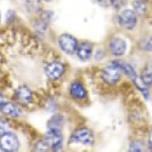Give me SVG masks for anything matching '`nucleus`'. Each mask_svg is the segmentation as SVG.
<instances>
[{
	"label": "nucleus",
	"instance_id": "f257e3e1",
	"mask_svg": "<svg viewBox=\"0 0 152 152\" xmlns=\"http://www.w3.org/2000/svg\"><path fill=\"white\" fill-rule=\"evenodd\" d=\"M94 142V134L88 128H79L74 130L69 137V144H82L85 146H90Z\"/></svg>",
	"mask_w": 152,
	"mask_h": 152
},
{
	"label": "nucleus",
	"instance_id": "f03ea898",
	"mask_svg": "<svg viewBox=\"0 0 152 152\" xmlns=\"http://www.w3.org/2000/svg\"><path fill=\"white\" fill-rule=\"evenodd\" d=\"M20 147L18 137L10 132L1 134L0 136V150L5 152H15Z\"/></svg>",
	"mask_w": 152,
	"mask_h": 152
},
{
	"label": "nucleus",
	"instance_id": "7ed1b4c3",
	"mask_svg": "<svg viewBox=\"0 0 152 152\" xmlns=\"http://www.w3.org/2000/svg\"><path fill=\"white\" fill-rule=\"evenodd\" d=\"M44 71H45V74L48 75L49 79L56 80V79H60L63 75V73L66 71V67L60 61H51L45 65Z\"/></svg>",
	"mask_w": 152,
	"mask_h": 152
},
{
	"label": "nucleus",
	"instance_id": "20e7f679",
	"mask_svg": "<svg viewBox=\"0 0 152 152\" xmlns=\"http://www.w3.org/2000/svg\"><path fill=\"white\" fill-rule=\"evenodd\" d=\"M58 45H60L62 51H65L68 55H73L74 53H77V49H78L77 39H75L74 37H72L71 34H67V33L60 35Z\"/></svg>",
	"mask_w": 152,
	"mask_h": 152
},
{
	"label": "nucleus",
	"instance_id": "39448f33",
	"mask_svg": "<svg viewBox=\"0 0 152 152\" xmlns=\"http://www.w3.org/2000/svg\"><path fill=\"white\" fill-rule=\"evenodd\" d=\"M101 75H102V79L107 84H116L121 79V68L113 62L112 65H110L102 69Z\"/></svg>",
	"mask_w": 152,
	"mask_h": 152
},
{
	"label": "nucleus",
	"instance_id": "423d86ee",
	"mask_svg": "<svg viewBox=\"0 0 152 152\" xmlns=\"http://www.w3.org/2000/svg\"><path fill=\"white\" fill-rule=\"evenodd\" d=\"M44 142L49 148L57 150L62 145V134L61 129H49L45 134Z\"/></svg>",
	"mask_w": 152,
	"mask_h": 152
},
{
	"label": "nucleus",
	"instance_id": "0eeeda50",
	"mask_svg": "<svg viewBox=\"0 0 152 152\" xmlns=\"http://www.w3.org/2000/svg\"><path fill=\"white\" fill-rule=\"evenodd\" d=\"M118 22L121 24V27H123L125 29H133L136 26L137 18H136V15L133 10H124L118 16Z\"/></svg>",
	"mask_w": 152,
	"mask_h": 152
},
{
	"label": "nucleus",
	"instance_id": "6e6552de",
	"mask_svg": "<svg viewBox=\"0 0 152 152\" xmlns=\"http://www.w3.org/2000/svg\"><path fill=\"white\" fill-rule=\"evenodd\" d=\"M108 50L112 55L115 56H122L125 50H126V43L125 40L121 39V38H112L108 43Z\"/></svg>",
	"mask_w": 152,
	"mask_h": 152
},
{
	"label": "nucleus",
	"instance_id": "1a4fd4ad",
	"mask_svg": "<svg viewBox=\"0 0 152 152\" xmlns=\"http://www.w3.org/2000/svg\"><path fill=\"white\" fill-rule=\"evenodd\" d=\"M15 99L18 101V102H21L23 105H28V104L32 102V100H33L32 90L29 89L28 86L22 85L15 91Z\"/></svg>",
	"mask_w": 152,
	"mask_h": 152
},
{
	"label": "nucleus",
	"instance_id": "9d476101",
	"mask_svg": "<svg viewBox=\"0 0 152 152\" xmlns=\"http://www.w3.org/2000/svg\"><path fill=\"white\" fill-rule=\"evenodd\" d=\"M0 112L9 117H20L22 113L21 108L16 104L7 102V101H3V102L0 104Z\"/></svg>",
	"mask_w": 152,
	"mask_h": 152
},
{
	"label": "nucleus",
	"instance_id": "9b49d317",
	"mask_svg": "<svg viewBox=\"0 0 152 152\" xmlns=\"http://www.w3.org/2000/svg\"><path fill=\"white\" fill-rule=\"evenodd\" d=\"M77 55L82 61L89 60L93 55V44L89 43V42L82 43L77 49Z\"/></svg>",
	"mask_w": 152,
	"mask_h": 152
},
{
	"label": "nucleus",
	"instance_id": "f8f14e48",
	"mask_svg": "<svg viewBox=\"0 0 152 152\" xmlns=\"http://www.w3.org/2000/svg\"><path fill=\"white\" fill-rule=\"evenodd\" d=\"M69 93L74 99H77V100H83V99L86 97V89L84 88V85L80 84L79 82H73L71 84Z\"/></svg>",
	"mask_w": 152,
	"mask_h": 152
},
{
	"label": "nucleus",
	"instance_id": "ddd939ff",
	"mask_svg": "<svg viewBox=\"0 0 152 152\" xmlns=\"http://www.w3.org/2000/svg\"><path fill=\"white\" fill-rule=\"evenodd\" d=\"M113 62H115L121 69H123V72H124L126 75H128L130 79H133L134 83L137 85V88L140 89V84H139V80H137V78H136V73H135L134 68H133L130 65H128V63H125V62H121V61H113Z\"/></svg>",
	"mask_w": 152,
	"mask_h": 152
},
{
	"label": "nucleus",
	"instance_id": "4468645a",
	"mask_svg": "<svg viewBox=\"0 0 152 152\" xmlns=\"http://www.w3.org/2000/svg\"><path fill=\"white\" fill-rule=\"evenodd\" d=\"M65 123V118L62 116H55L48 122V128L49 129H61Z\"/></svg>",
	"mask_w": 152,
	"mask_h": 152
},
{
	"label": "nucleus",
	"instance_id": "2eb2a0df",
	"mask_svg": "<svg viewBox=\"0 0 152 152\" xmlns=\"http://www.w3.org/2000/svg\"><path fill=\"white\" fill-rule=\"evenodd\" d=\"M141 79L145 84H151L152 83V62L144 68V72L141 74Z\"/></svg>",
	"mask_w": 152,
	"mask_h": 152
},
{
	"label": "nucleus",
	"instance_id": "dca6fc26",
	"mask_svg": "<svg viewBox=\"0 0 152 152\" xmlns=\"http://www.w3.org/2000/svg\"><path fill=\"white\" fill-rule=\"evenodd\" d=\"M7 132H10V123L4 118H0V134H5Z\"/></svg>",
	"mask_w": 152,
	"mask_h": 152
},
{
	"label": "nucleus",
	"instance_id": "f3484780",
	"mask_svg": "<svg viewBox=\"0 0 152 152\" xmlns=\"http://www.w3.org/2000/svg\"><path fill=\"white\" fill-rule=\"evenodd\" d=\"M7 16H9V22H11L12 21V18H14V12H12V11H9V14H7Z\"/></svg>",
	"mask_w": 152,
	"mask_h": 152
},
{
	"label": "nucleus",
	"instance_id": "a211bd4d",
	"mask_svg": "<svg viewBox=\"0 0 152 152\" xmlns=\"http://www.w3.org/2000/svg\"><path fill=\"white\" fill-rule=\"evenodd\" d=\"M146 49H147V50H152V39H151V40L147 43V46H146Z\"/></svg>",
	"mask_w": 152,
	"mask_h": 152
},
{
	"label": "nucleus",
	"instance_id": "6ab92c4d",
	"mask_svg": "<svg viewBox=\"0 0 152 152\" xmlns=\"http://www.w3.org/2000/svg\"><path fill=\"white\" fill-rule=\"evenodd\" d=\"M4 101V99H3V95H1V93H0V104H1Z\"/></svg>",
	"mask_w": 152,
	"mask_h": 152
},
{
	"label": "nucleus",
	"instance_id": "aec40b11",
	"mask_svg": "<svg viewBox=\"0 0 152 152\" xmlns=\"http://www.w3.org/2000/svg\"><path fill=\"white\" fill-rule=\"evenodd\" d=\"M46 1H50V0H46Z\"/></svg>",
	"mask_w": 152,
	"mask_h": 152
}]
</instances>
